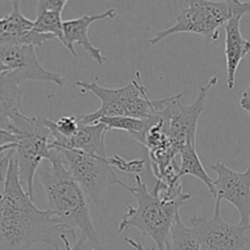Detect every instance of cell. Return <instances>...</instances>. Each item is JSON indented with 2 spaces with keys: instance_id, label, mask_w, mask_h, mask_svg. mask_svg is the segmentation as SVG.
<instances>
[{
  "instance_id": "obj_1",
  "label": "cell",
  "mask_w": 250,
  "mask_h": 250,
  "mask_svg": "<svg viewBox=\"0 0 250 250\" xmlns=\"http://www.w3.org/2000/svg\"><path fill=\"white\" fill-rule=\"evenodd\" d=\"M66 238L73 234L49 210L38 209L22 187L14 153L0 199V250H31L34 244L62 250Z\"/></svg>"
},
{
  "instance_id": "obj_2",
  "label": "cell",
  "mask_w": 250,
  "mask_h": 250,
  "mask_svg": "<svg viewBox=\"0 0 250 250\" xmlns=\"http://www.w3.org/2000/svg\"><path fill=\"white\" fill-rule=\"evenodd\" d=\"M48 200V209L76 241H84L98 250H105L93 225L87 195L66 170L55 148L37 171Z\"/></svg>"
},
{
  "instance_id": "obj_3",
  "label": "cell",
  "mask_w": 250,
  "mask_h": 250,
  "mask_svg": "<svg viewBox=\"0 0 250 250\" xmlns=\"http://www.w3.org/2000/svg\"><path fill=\"white\" fill-rule=\"evenodd\" d=\"M122 188L132 193L137 204L136 207H127L126 214L119 225L120 233L136 229L143 236L151 238L156 250H166L173 222L185 203L159 198L149 189L139 175H136V185L128 186L125 183Z\"/></svg>"
},
{
  "instance_id": "obj_4",
  "label": "cell",
  "mask_w": 250,
  "mask_h": 250,
  "mask_svg": "<svg viewBox=\"0 0 250 250\" xmlns=\"http://www.w3.org/2000/svg\"><path fill=\"white\" fill-rule=\"evenodd\" d=\"M187 2L172 26L155 32L150 39L151 45L178 33L200 34L209 42H216L220 38V28L226 26L232 17L250 15V1L190 0Z\"/></svg>"
},
{
  "instance_id": "obj_5",
  "label": "cell",
  "mask_w": 250,
  "mask_h": 250,
  "mask_svg": "<svg viewBox=\"0 0 250 250\" xmlns=\"http://www.w3.org/2000/svg\"><path fill=\"white\" fill-rule=\"evenodd\" d=\"M76 85L82 92H89L99 98V110L90 114L78 116L82 124L93 125L102 117H134L146 120L154 115V100L150 99L141 80V72L136 73V78L121 88H106L97 82L77 81Z\"/></svg>"
},
{
  "instance_id": "obj_6",
  "label": "cell",
  "mask_w": 250,
  "mask_h": 250,
  "mask_svg": "<svg viewBox=\"0 0 250 250\" xmlns=\"http://www.w3.org/2000/svg\"><path fill=\"white\" fill-rule=\"evenodd\" d=\"M9 132L17 138L15 155L20 181L27 194L33 199L34 176L41 164L48 160L53 149L54 137L49 120L19 114L12 120Z\"/></svg>"
},
{
  "instance_id": "obj_7",
  "label": "cell",
  "mask_w": 250,
  "mask_h": 250,
  "mask_svg": "<svg viewBox=\"0 0 250 250\" xmlns=\"http://www.w3.org/2000/svg\"><path fill=\"white\" fill-rule=\"evenodd\" d=\"M217 77L210 78L207 84L199 88L197 99L190 105L182 104L181 99L183 94L154 100L153 116H158L163 120L166 133L178 151L182 150L186 144L195 143L198 122L205 109L208 93L217 84Z\"/></svg>"
},
{
  "instance_id": "obj_8",
  "label": "cell",
  "mask_w": 250,
  "mask_h": 250,
  "mask_svg": "<svg viewBox=\"0 0 250 250\" xmlns=\"http://www.w3.org/2000/svg\"><path fill=\"white\" fill-rule=\"evenodd\" d=\"M55 149L66 170L97 208H99L103 194L107 188L115 185L121 187L125 185L117 178L109 158H100L70 149Z\"/></svg>"
},
{
  "instance_id": "obj_9",
  "label": "cell",
  "mask_w": 250,
  "mask_h": 250,
  "mask_svg": "<svg viewBox=\"0 0 250 250\" xmlns=\"http://www.w3.org/2000/svg\"><path fill=\"white\" fill-rule=\"evenodd\" d=\"M221 202L215 203L214 216H192L190 225L202 250H244L250 243V226L232 225L221 215Z\"/></svg>"
},
{
  "instance_id": "obj_10",
  "label": "cell",
  "mask_w": 250,
  "mask_h": 250,
  "mask_svg": "<svg viewBox=\"0 0 250 250\" xmlns=\"http://www.w3.org/2000/svg\"><path fill=\"white\" fill-rule=\"evenodd\" d=\"M211 168L217 175L214 181L216 200L231 203L239 212L238 224L250 226V164L243 172L232 170L221 161Z\"/></svg>"
},
{
  "instance_id": "obj_11",
  "label": "cell",
  "mask_w": 250,
  "mask_h": 250,
  "mask_svg": "<svg viewBox=\"0 0 250 250\" xmlns=\"http://www.w3.org/2000/svg\"><path fill=\"white\" fill-rule=\"evenodd\" d=\"M0 62L7 70L15 73L20 82L22 81H41L53 82L62 88L67 80L56 72L44 68L39 62L36 46L27 44H5L0 45Z\"/></svg>"
},
{
  "instance_id": "obj_12",
  "label": "cell",
  "mask_w": 250,
  "mask_h": 250,
  "mask_svg": "<svg viewBox=\"0 0 250 250\" xmlns=\"http://www.w3.org/2000/svg\"><path fill=\"white\" fill-rule=\"evenodd\" d=\"M116 17V10L109 9L106 11L99 12L95 15H84V16L77 17V19L63 21V42L62 44L65 48L72 54L73 56H77L76 53V45L83 46L90 59L97 61L99 65L106 61V58L102 54V50L93 45L92 42L88 37V29L90 24L97 21H103V20H112Z\"/></svg>"
},
{
  "instance_id": "obj_13",
  "label": "cell",
  "mask_w": 250,
  "mask_h": 250,
  "mask_svg": "<svg viewBox=\"0 0 250 250\" xmlns=\"http://www.w3.org/2000/svg\"><path fill=\"white\" fill-rule=\"evenodd\" d=\"M78 122L80 126L77 132L68 138H54L53 148L70 149V150L83 151L100 158H109L106 153V143H105V137L109 128L103 124L85 125L82 124L80 120Z\"/></svg>"
},
{
  "instance_id": "obj_14",
  "label": "cell",
  "mask_w": 250,
  "mask_h": 250,
  "mask_svg": "<svg viewBox=\"0 0 250 250\" xmlns=\"http://www.w3.org/2000/svg\"><path fill=\"white\" fill-rule=\"evenodd\" d=\"M242 16H234L225 26V56H226L227 87L233 90L239 65L250 51V41L241 32Z\"/></svg>"
},
{
  "instance_id": "obj_15",
  "label": "cell",
  "mask_w": 250,
  "mask_h": 250,
  "mask_svg": "<svg viewBox=\"0 0 250 250\" xmlns=\"http://www.w3.org/2000/svg\"><path fill=\"white\" fill-rule=\"evenodd\" d=\"M21 82L12 71H5L0 75V129L10 131L15 117L21 114L23 93Z\"/></svg>"
},
{
  "instance_id": "obj_16",
  "label": "cell",
  "mask_w": 250,
  "mask_h": 250,
  "mask_svg": "<svg viewBox=\"0 0 250 250\" xmlns=\"http://www.w3.org/2000/svg\"><path fill=\"white\" fill-rule=\"evenodd\" d=\"M67 4L66 0H42L37 6V19L33 31L41 34H50L63 42L62 10Z\"/></svg>"
},
{
  "instance_id": "obj_17",
  "label": "cell",
  "mask_w": 250,
  "mask_h": 250,
  "mask_svg": "<svg viewBox=\"0 0 250 250\" xmlns=\"http://www.w3.org/2000/svg\"><path fill=\"white\" fill-rule=\"evenodd\" d=\"M181 161L178 164V176H194L195 178L202 181L207 186L208 190L215 197L214 180L208 175L207 170L203 166L197 150H195V143L186 144L180 151Z\"/></svg>"
},
{
  "instance_id": "obj_18",
  "label": "cell",
  "mask_w": 250,
  "mask_h": 250,
  "mask_svg": "<svg viewBox=\"0 0 250 250\" xmlns=\"http://www.w3.org/2000/svg\"><path fill=\"white\" fill-rule=\"evenodd\" d=\"M95 124H103L107 127L109 129H119V131H125L127 133L131 134L136 141L141 143L143 139L144 134L149 129V127L153 124V116L150 119L141 120L134 119V117H125V116H117V117H102L98 120Z\"/></svg>"
},
{
  "instance_id": "obj_19",
  "label": "cell",
  "mask_w": 250,
  "mask_h": 250,
  "mask_svg": "<svg viewBox=\"0 0 250 250\" xmlns=\"http://www.w3.org/2000/svg\"><path fill=\"white\" fill-rule=\"evenodd\" d=\"M166 250H202L194 231L192 227H187L183 224L180 212L171 229Z\"/></svg>"
},
{
  "instance_id": "obj_20",
  "label": "cell",
  "mask_w": 250,
  "mask_h": 250,
  "mask_svg": "<svg viewBox=\"0 0 250 250\" xmlns=\"http://www.w3.org/2000/svg\"><path fill=\"white\" fill-rule=\"evenodd\" d=\"M109 161L114 168H117L121 172L133 173L134 176L139 175L143 171L144 166L146 165V161L144 159H139V160H137V159H134V160H126V159L121 158L119 155L110 156Z\"/></svg>"
},
{
  "instance_id": "obj_21",
  "label": "cell",
  "mask_w": 250,
  "mask_h": 250,
  "mask_svg": "<svg viewBox=\"0 0 250 250\" xmlns=\"http://www.w3.org/2000/svg\"><path fill=\"white\" fill-rule=\"evenodd\" d=\"M14 153H15V149H11V150H7L6 153L0 155V199H1L2 193H4L5 183H6L7 170H9L10 160H11Z\"/></svg>"
},
{
  "instance_id": "obj_22",
  "label": "cell",
  "mask_w": 250,
  "mask_h": 250,
  "mask_svg": "<svg viewBox=\"0 0 250 250\" xmlns=\"http://www.w3.org/2000/svg\"><path fill=\"white\" fill-rule=\"evenodd\" d=\"M63 246H65V250H98L92 244L84 241H76L75 246H71L70 238H66L63 241Z\"/></svg>"
},
{
  "instance_id": "obj_23",
  "label": "cell",
  "mask_w": 250,
  "mask_h": 250,
  "mask_svg": "<svg viewBox=\"0 0 250 250\" xmlns=\"http://www.w3.org/2000/svg\"><path fill=\"white\" fill-rule=\"evenodd\" d=\"M10 144H17V138L11 132L0 129V146H10Z\"/></svg>"
},
{
  "instance_id": "obj_24",
  "label": "cell",
  "mask_w": 250,
  "mask_h": 250,
  "mask_svg": "<svg viewBox=\"0 0 250 250\" xmlns=\"http://www.w3.org/2000/svg\"><path fill=\"white\" fill-rule=\"evenodd\" d=\"M239 105H241L242 109L244 111H247L250 115V82L248 84V87L244 89V92L242 93L241 100H239Z\"/></svg>"
},
{
  "instance_id": "obj_25",
  "label": "cell",
  "mask_w": 250,
  "mask_h": 250,
  "mask_svg": "<svg viewBox=\"0 0 250 250\" xmlns=\"http://www.w3.org/2000/svg\"><path fill=\"white\" fill-rule=\"evenodd\" d=\"M125 242H126V243H128L129 246H131L134 250H146L143 247V244L139 243V242H137V241H134V239L128 238V237H125ZM151 250H156V248H155V247H153Z\"/></svg>"
},
{
  "instance_id": "obj_26",
  "label": "cell",
  "mask_w": 250,
  "mask_h": 250,
  "mask_svg": "<svg viewBox=\"0 0 250 250\" xmlns=\"http://www.w3.org/2000/svg\"><path fill=\"white\" fill-rule=\"evenodd\" d=\"M16 148V144H10V146H0V155L4 153H6L7 150H11V149Z\"/></svg>"
},
{
  "instance_id": "obj_27",
  "label": "cell",
  "mask_w": 250,
  "mask_h": 250,
  "mask_svg": "<svg viewBox=\"0 0 250 250\" xmlns=\"http://www.w3.org/2000/svg\"><path fill=\"white\" fill-rule=\"evenodd\" d=\"M5 71H9L7 70V67L5 65H2L1 62H0V75H1L2 72H5Z\"/></svg>"
},
{
  "instance_id": "obj_28",
  "label": "cell",
  "mask_w": 250,
  "mask_h": 250,
  "mask_svg": "<svg viewBox=\"0 0 250 250\" xmlns=\"http://www.w3.org/2000/svg\"><path fill=\"white\" fill-rule=\"evenodd\" d=\"M249 250H250V249H249Z\"/></svg>"
}]
</instances>
